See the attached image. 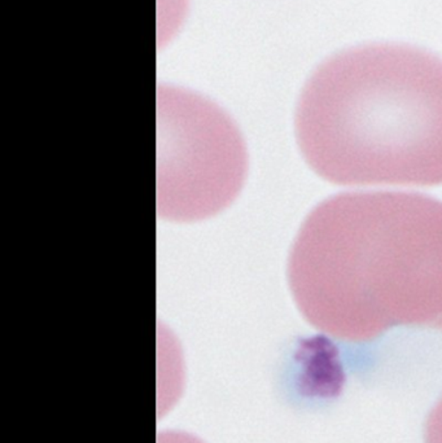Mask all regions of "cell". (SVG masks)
<instances>
[{"mask_svg": "<svg viewBox=\"0 0 442 443\" xmlns=\"http://www.w3.org/2000/svg\"><path fill=\"white\" fill-rule=\"evenodd\" d=\"M296 306L342 341L397 326H442V202L427 194L344 192L303 220L288 259Z\"/></svg>", "mask_w": 442, "mask_h": 443, "instance_id": "cell-1", "label": "cell"}, {"mask_svg": "<svg viewBox=\"0 0 442 443\" xmlns=\"http://www.w3.org/2000/svg\"><path fill=\"white\" fill-rule=\"evenodd\" d=\"M296 140L337 186L442 184V59L417 47H354L303 85Z\"/></svg>", "mask_w": 442, "mask_h": 443, "instance_id": "cell-2", "label": "cell"}, {"mask_svg": "<svg viewBox=\"0 0 442 443\" xmlns=\"http://www.w3.org/2000/svg\"><path fill=\"white\" fill-rule=\"evenodd\" d=\"M157 107L160 215H214L236 197L245 178L239 132L217 105L179 87H160Z\"/></svg>", "mask_w": 442, "mask_h": 443, "instance_id": "cell-3", "label": "cell"}, {"mask_svg": "<svg viewBox=\"0 0 442 443\" xmlns=\"http://www.w3.org/2000/svg\"><path fill=\"white\" fill-rule=\"evenodd\" d=\"M188 0H158V38L169 39L178 31L186 15Z\"/></svg>", "mask_w": 442, "mask_h": 443, "instance_id": "cell-4", "label": "cell"}, {"mask_svg": "<svg viewBox=\"0 0 442 443\" xmlns=\"http://www.w3.org/2000/svg\"><path fill=\"white\" fill-rule=\"evenodd\" d=\"M424 443H442V394L428 413L424 425Z\"/></svg>", "mask_w": 442, "mask_h": 443, "instance_id": "cell-5", "label": "cell"}, {"mask_svg": "<svg viewBox=\"0 0 442 443\" xmlns=\"http://www.w3.org/2000/svg\"><path fill=\"white\" fill-rule=\"evenodd\" d=\"M440 329H441V331H442V326H441V328H440Z\"/></svg>", "mask_w": 442, "mask_h": 443, "instance_id": "cell-6", "label": "cell"}]
</instances>
